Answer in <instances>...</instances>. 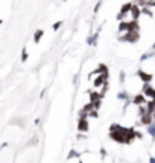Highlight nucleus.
Listing matches in <instances>:
<instances>
[{
  "instance_id": "obj_1",
  "label": "nucleus",
  "mask_w": 155,
  "mask_h": 163,
  "mask_svg": "<svg viewBox=\"0 0 155 163\" xmlns=\"http://www.w3.org/2000/svg\"><path fill=\"white\" fill-rule=\"evenodd\" d=\"M142 93L146 96V99H148V101H155V90L152 89L151 84H143Z\"/></svg>"
},
{
  "instance_id": "obj_2",
  "label": "nucleus",
  "mask_w": 155,
  "mask_h": 163,
  "mask_svg": "<svg viewBox=\"0 0 155 163\" xmlns=\"http://www.w3.org/2000/svg\"><path fill=\"white\" fill-rule=\"evenodd\" d=\"M120 41H129V43H137L138 41V30L135 32H128L120 35Z\"/></svg>"
},
{
  "instance_id": "obj_3",
  "label": "nucleus",
  "mask_w": 155,
  "mask_h": 163,
  "mask_svg": "<svg viewBox=\"0 0 155 163\" xmlns=\"http://www.w3.org/2000/svg\"><path fill=\"white\" fill-rule=\"evenodd\" d=\"M131 20L132 21H137L138 20V17L142 15V9H140V6H138L137 3H134V6H132V9H131Z\"/></svg>"
},
{
  "instance_id": "obj_4",
  "label": "nucleus",
  "mask_w": 155,
  "mask_h": 163,
  "mask_svg": "<svg viewBox=\"0 0 155 163\" xmlns=\"http://www.w3.org/2000/svg\"><path fill=\"white\" fill-rule=\"evenodd\" d=\"M137 76L143 81V84H149V82L152 81V75L146 73L144 70H138V72H137Z\"/></svg>"
},
{
  "instance_id": "obj_5",
  "label": "nucleus",
  "mask_w": 155,
  "mask_h": 163,
  "mask_svg": "<svg viewBox=\"0 0 155 163\" xmlns=\"http://www.w3.org/2000/svg\"><path fill=\"white\" fill-rule=\"evenodd\" d=\"M78 130H79L81 133H84V131H88V122H87V119H81V120H79Z\"/></svg>"
},
{
  "instance_id": "obj_6",
  "label": "nucleus",
  "mask_w": 155,
  "mask_h": 163,
  "mask_svg": "<svg viewBox=\"0 0 155 163\" xmlns=\"http://www.w3.org/2000/svg\"><path fill=\"white\" fill-rule=\"evenodd\" d=\"M43 34H44V32H43V30H41V29H38V30H37V32L34 34V41H35V43H40V40H41V37H43Z\"/></svg>"
},
{
  "instance_id": "obj_7",
  "label": "nucleus",
  "mask_w": 155,
  "mask_h": 163,
  "mask_svg": "<svg viewBox=\"0 0 155 163\" xmlns=\"http://www.w3.org/2000/svg\"><path fill=\"white\" fill-rule=\"evenodd\" d=\"M97 38H99V34H94V35H91V37H88V40H87V43L88 44H96V41H97Z\"/></svg>"
},
{
  "instance_id": "obj_8",
  "label": "nucleus",
  "mask_w": 155,
  "mask_h": 163,
  "mask_svg": "<svg viewBox=\"0 0 155 163\" xmlns=\"http://www.w3.org/2000/svg\"><path fill=\"white\" fill-rule=\"evenodd\" d=\"M155 55V50H152V52H146V53H143V55H142V61H146V60H149L151 57H154Z\"/></svg>"
},
{
  "instance_id": "obj_9",
  "label": "nucleus",
  "mask_w": 155,
  "mask_h": 163,
  "mask_svg": "<svg viewBox=\"0 0 155 163\" xmlns=\"http://www.w3.org/2000/svg\"><path fill=\"white\" fill-rule=\"evenodd\" d=\"M148 133H149L151 136L155 137V123H151V125H148Z\"/></svg>"
},
{
  "instance_id": "obj_10",
  "label": "nucleus",
  "mask_w": 155,
  "mask_h": 163,
  "mask_svg": "<svg viewBox=\"0 0 155 163\" xmlns=\"http://www.w3.org/2000/svg\"><path fill=\"white\" fill-rule=\"evenodd\" d=\"M117 98H119V99H122V101H126V99H128V95H126V91H120L119 95H117Z\"/></svg>"
},
{
  "instance_id": "obj_11",
  "label": "nucleus",
  "mask_w": 155,
  "mask_h": 163,
  "mask_svg": "<svg viewBox=\"0 0 155 163\" xmlns=\"http://www.w3.org/2000/svg\"><path fill=\"white\" fill-rule=\"evenodd\" d=\"M154 2V0H137V5H143V6H148V3Z\"/></svg>"
},
{
  "instance_id": "obj_12",
  "label": "nucleus",
  "mask_w": 155,
  "mask_h": 163,
  "mask_svg": "<svg viewBox=\"0 0 155 163\" xmlns=\"http://www.w3.org/2000/svg\"><path fill=\"white\" fill-rule=\"evenodd\" d=\"M142 14H144V15H148V17H152V11L151 9H146V6L142 9Z\"/></svg>"
},
{
  "instance_id": "obj_13",
  "label": "nucleus",
  "mask_w": 155,
  "mask_h": 163,
  "mask_svg": "<svg viewBox=\"0 0 155 163\" xmlns=\"http://www.w3.org/2000/svg\"><path fill=\"white\" fill-rule=\"evenodd\" d=\"M61 26H63V21H56L55 25H53V30H58Z\"/></svg>"
},
{
  "instance_id": "obj_14",
  "label": "nucleus",
  "mask_w": 155,
  "mask_h": 163,
  "mask_svg": "<svg viewBox=\"0 0 155 163\" xmlns=\"http://www.w3.org/2000/svg\"><path fill=\"white\" fill-rule=\"evenodd\" d=\"M26 60H27V52H26V49H25V50H23V53H21V61L25 63Z\"/></svg>"
},
{
  "instance_id": "obj_15",
  "label": "nucleus",
  "mask_w": 155,
  "mask_h": 163,
  "mask_svg": "<svg viewBox=\"0 0 155 163\" xmlns=\"http://www.w3.org/2000/svg\"><path fill=\"white\" fill-rule=\"evenodd\" d=\"M100 6H102V2H97V5L94 6V12H96V14L99 12V9H100Z\"/></svg>"
},
{
  "instance_id": "obj_16",
  "label": "nucleus",
  "mask_w": 155,
  "mask_h": 163,
  "mask_svg": "<svg viewBox=\"0 0 155 163\" xmlns=\"http://www.w3.org/2000/svg\"><path fill=\"white\" fill-rule=\"evenodd\" d=\"M125 81V73H120V82Z\"/></svg>"
},
{
  "instance_id": "obj_17",
  "label": "nucleus",
  "mask_w": 155,
  "mask_h": 163,
  "mask_svg": "<svg viewBox=\"0 0 155 163\" xmlns=\"http://www.w3.org/2000/svg\"><path fill=\"white\" fill-rule=\"evenodd\" d=\"M151 163H155V159H154V157L151 159Z\"/></svg>"
},
{
  "instance_id": "obj_18",
  "label": "nucleus",
  "mask_w": 155,
  "mask_h": 163,
  "mask_svg": "<svg viewBox=\"0 0 155 163\" xmlns=\"http://www.w3.org/2000/svg\"><path fill=\"white\" fill-rule=\"evenodd\" d=\"M152 49H154V50H155V43H154V44H152Z\"/></svg>"
},
{
  "instance_id": "obj_19",
  "label": "nucleus",
  "mask_w": 155,
  "mask_h": 163,
  "mask_svg": "<svg viewBox=\"0 0 155 163\" xmlns=\"http://www.w3.org/2000/svg\"><path fill=\"white\" fill-rule=\"evenodd\" d=\"M154 123H155V113H154Z\"/></svg>"
}]
</instances>
